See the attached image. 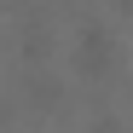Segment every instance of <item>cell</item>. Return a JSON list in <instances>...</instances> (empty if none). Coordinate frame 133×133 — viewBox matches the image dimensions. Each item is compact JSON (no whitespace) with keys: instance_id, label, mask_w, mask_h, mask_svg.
Segmentation results:
<instances>
[{"instance_id":"obj_1","label":"cell","mask_w":133,"mask_h":133,"mask_svg":"<svg viewBox=\"0 0 133 133\" xmlns=\"http://www.w3.org/2000/svg\"><path fill=\"white\" fill-rule=\"evenodd\" d=\"M110 64H116V35H110L104 23H81L75 46H70V70H75L81 81H104Z\"/></svg>"},{"instance_id":"obj_2","label":"cell","mask_w":133,"mask_h":133,"mask_svg":"<svg viewBox=\"0 0 133 133\" xmlns=\"http://www.w3.org/2000/svg\"><path fill=\"white\" fill-rule=\"evenodd\" d=\"M23 93H29L35 110H58V104H64V81H52V75H41V70H35V75L23 81Z\"/></svg>"},{"instance_id":"obj_3","label":"cell","mask_w":133,"mask_h":133,"mask_svg":"<svg viewBox=\"0 0 133 133\" xmlns=\"http://www.w3.org/2000/svg\"><path fill=\"white\" fill-rule=\"evenodd\" d=\"M46 52H52V41H46V29H41V23H29V35H23V58H29V64H41Z\"/></svg>"}]
</instances>
